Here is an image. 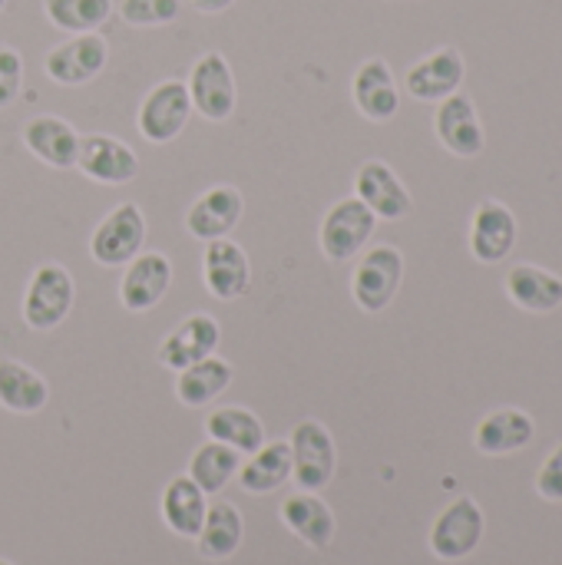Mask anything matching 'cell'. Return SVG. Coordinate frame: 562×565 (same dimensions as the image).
<instances>
[{
	"instance_id": "28",
	"label": "cell",
	"mask_w": 562,
	"mask_h": 565,
	"mask_svg": "<svg viewBox=\"0 0 562 565\" xmlns=\"http://www.w3.org/2000/svg\"><path fill=\"white\" fill-rule=\"evenodd\" d=\"M229 384H232V364L212 354V358H205V361L189 364L185 371H179V377H176V397L185 407H205Z\"/></svg>"
},
{
	"instance_id": "13",
	"label": "cell",
	"mask_w": 562,
	"mask_h": 565,
	"mask_svg": "<svg viewBox=\"0 0 562 565\" xmlns=\"http://www.w3.org/2000/svg\"><path fill=\"white\" fill-rule=\"evenodd\" d=\"M464 56L457 46H441L434 53H427L424 60H417L407 76H404V86L414 99L421 103H441L447 96H454L464 83Z\"/></svg>"
},
{
	"instance_id": "23",
	"label": "cell",
	"mask_w": 562,
	"mask_h": 565,
	"mask_svg": "<svg viewBox=\"0 0 562 565\" xmlns=\"http://www.w3.org/2000/svg\"><path fill=\"white\" fill-rule=\"evenodd\" d=\"M285 526L311 550H328L335 540V513L315 493H295L282 503Z\"/></svg>"
},
{
	"instance_id": "33",
	"label": "cell",
	"mask_w": 562,
	"mask_h": 565,
	"mask_svg": "<svg viewBox=\"0 0 562 565\" xmlns=\"http://www.w3.org/2000/svg\"><path fill=\"white\" fill-rule=\"evenodd\" d=\"M23 86V56L13 46H0V109H7Z\"/></svg>"
},
{
	"instance_id": "21",
	"label": "cell",
	"mask_w": 562,
	"mask_h": 565,
	"mask_svg": "<svg viewBox=\"0 0 562 565\" xmlns=\"http://www.w3.org/2000/svg\"><path fill=\"white\" fill-rule=\"evenodd\" d=\"M533 430L537 427H533L530 414L503 407V411H494V414H487L480 420V427L474 434V447L484 457H507V454H517V450L530 447Z\"/></svg>"
},
{
	"instance_id": "4",
	"label": "cell",
	"mask_w": 562,
	"mask_h": 565,
	"mask_svg": "<svg viewBox=\"0 0 562 565\" xmlns=\"http://www.w3.org/2000/svg\"><path fill=\"white\" fill-rule=\"evenodd\" d=\"M374 212L358 199H341L328 209V215L321 218V232H318V242H321V252L328 262H348L354 258L374 235Z\"/></svg>"
},
{
	"instance_id": "26",
	"label": "cell",
	"mask_w": 562,
	"mask_h": 565,
	"mask_svg": "<svg viewBox=\"0 0 562 565\" xmlns=\"http://www.w3.org/2000/svg\"><path fill=\"white\" fill-rule=\"evenodd\" d=\"M238 480L245 493H275L282 483L291 480V447L285 440H275L255 454H248V463L238 467Z\"/></svg>"
},
{
	"instance_id": "27",
	"label": "cell",
	"mask_w": 562,
	"mask_h": 565,
	"mask_svg": "<svg viewBox=\"0 0 562 565\" xmlns=\"http://www.w3.org/2000/svg\"><path fill=\"white\" fill-rule=\"evenodd\" d=\"M46 401L50 387L33 367L20 361H0V407L10 414H36L46 407Z\"/></svg>"
},
{
	"instance_id": "12",
	"label": "cell",
	"mask_w": 562,
	"mask_h": 565,
	"mask_svg": "<svg viewBox=\"0 0 562 565\" xmlns=\"http://www.w3.org/2000/svg\"><path fill=\"white\" fill-rule=\"evenodd\" d=\"M76 169L103 185H126L139 175V156L116 136H83L79 139V156H76Z\"/></svg>"
},
{
	"instance_id": "35",
	"label": "cell",
	"mask_w": 562,
	"mask_h": 565,
	"mask_svg": "<svg viewBox=\"0 0 562 565\" xmlns=\"http://www.w3.org/2000/svg\"><path fill=\"white\" fill-rule=\"evenodd\" d=\"M235 0H192V7L195 10H202V13H222V10H229Z\"/></svg>"
},
{
	"instance_id": "18",
	"label": "cell",
	"mask_w": 562,
	"mask_h": 565,
	"mask_svg": "<svg viewBox=\"0 0 562 565\" xmlns=\"http://www.w3.org/2000/svg\"><path fill=\"white\" fill-rule=\"evenodd\" d=\"M242 212H245L242 192L232 189V185H215V189H205V192L189 205L185 228H189V235L199 238V242L229 238V232L242 222Z\"/></svg>"
},
{
	"instance_id": "1",
	"label": "cell",
	"mask_w": 562,
	"mask_h": 565,
	"mask_svg": "<svg viewBox=\"0 0 562 565\" xmlns=\"http://www.w3.org/2000/svg\"><path fill=\"white\" fill-rule=\"evenodd\" d=\"M189 99H192V113H199L209 122H225L235 113L238 103V86H235V73L229 66V60L219 50L202 53L192 70H189Z\"/></svg>"
},
{
	"instance_id": "16",
	"label": "cell",
	"mask_w": 562,
	"mask_h": 565,
	"mask_svg": "<svg viewBox=\"0 0 562 565\" xmlns=\"http://www.w3.org/2000/svg\"><path fill=\"white\" fill-rule=\"evenodd\" d=\"M172 285V262L162 252H139L119 281V301L126 311H152Z\"/></svg>"
},
{
	"instance_id": "11",
	"label": "cell",
	"mask_w": 562,
	"mask_h": 565,
	"mask_svg": "<svg viewBox=\"0 0 562 565\" xmlns=\"http://www.w3.org/2000/svg\"><path fill=\"white\" fill-rule=\"evenodd\" d=\"M434 132L441 139V146L460 159H474L484 152V122L477 116V106L467 93H454L447 99H441L437 113H434Z\"/></svg>"
},
{
	"instance_id": "3",
	"label": "cell",
	"mask_w": 562,
	"mask_h": 565,
	"mask_svg": "<svg viewBox=\"0 0 562 565\" xmlns=\"http://www.w3.org/2000/svg\"><path fill=\"white\" fill-rule=\"evenodd\" d=\"M146 245V218L136 202L116 205L93 232L89 238V255L103 268H119L129 265Z\"/></svg>"
},
{
	"instance_id": "17",
	"label": "cell",
	"mask_w": 562,
	"mask_h": 565,
	"mask_svg": "<svg viewBox=\"0 0 562 565\" xmlns=\"http://www.w3.org/2000/svg\"><path fill=\"white\" fill-rule=\"evenodd\" d=\"M351 99L358 106V113L371 122H388L397 116L401 109V93L394 83V73L388 66V60L371 56L354 70L351 79Z\"/></svg>"
},
{
	"instance_id": "34",
	"label": "cell",
	"mask_w": 562,
	"mask_h": 565,
	"mask_svg": "<svg viewBox=\"0 0 562 565\" xmlns=\"http://www.w3.org/2000/svg\"><path fill=\"white\" fill-rule=\"evenodd\" d=\"M537 493L550 503H562V444L547 457L537 473Z\"/></svg>"
},
{
	"instance_id": "37",
	"label": "cell",
	"mask_w": 562,
	"mask_h": 565,
	"mask_svg": "<svg viewBox=\"0 0 562 565\" xmlns=\"http://www.w3.org/2000/svg\"><path fill=\"white\" fill-rule=\"evenodd\" d=\"M0 565H10V563H3V559H0Z\"/></svg>"
},
{
	"instance_id": "36",
	"label": "cell",
	"mask_w": 562,
	"mask_h": 565,
	"mask_svg": "<svg viewBox=\"0 0 562 565\" xmlns=\"http://www.w3.org/2000/svg\"><path fill=\"white\" fill-rule=\"evenodd\" d=\"M3 7H7V0H0V10H3Z\"/></svg>"
},
{
	"instance_id": "22",
	"label": "cell",
	"mask_w": 562,
	"mask_h": 565,
	"mask_svg": "<svg viewBox=\"0 0 562 565\" xmlns=\"http://www.w3.org/2000/svg\"><path fill=\"white\" fill-rule=\"evenodd\" d=\"M507 295L520 311L550 315L562 305V278L537 265H513L507 271Z\"/></svg>"
},
{
	"instance_id": "32",
	"label": "cell",
	"mask_w": 562,
	"mask_h": 565,
	"mask_svg": "<svg viewBox=\"0 0 562 565\" xmlns=\"http://www.w3.org/2000/svg\"><path fill=\"white\" fill-rule=\"evenodd\" d=\"M119 13L129 26H162L182 13V0H123Z\"/></svg>"
},
{
	"instance_id": "14",
	"label": "cell",
	"mask_w": 562,
	"mask_h": 565,
	"mask_svg": "<svg viewBox=\"0 0 562 565\" xmlns=\"http://www.w3.org/2000/svg\"><path fill=\"white\" fill-rule=\"evenodd\" d=\"M513 245H517L513 212L497 199H484L470 218V255L480 265H497L513 252Z\"/></svg>"
},
{
	"instance_id": "2",
	"label": "cell",
	"mask_w": 562,
	"mask_h": 565,
	"mask_svg": "<svg viewBox=\"0 0 562 565\" xmlns=\"http://www.w3.org/2000/svg\"><path fill=\"white\" fill-rule=\"evenodd\" d=\"M189 116H192L189 86L182 79H162L142 96L136 126H139L142 139L162 146V142H172L189 126Z\"/></svg>"
},
{
	"instance_id": "10",
	"label": "cell",
	"mask_w": 562,
	"mask_h": 565,
	"mask_svg": "<svg viewBox=\"0 0 562 565\" xmlns=\"http://www.w3.org/2000/svg\"><path fill=\"white\" fill-rule=\"evenodd\" d=\"M354 195L374 212V218H384V222H401V218H407L414 212V199H411L407 185L381 159H368L358 169V175H354Z\"/></svg>"
},
{
	"instance_id": "8",
	"label": "cell",
	"mask_w": 562,
	"mask_h": 565,
	"mask_svg": "<svg viewBox=\"0 0 562 565\" xmlns=\"http://www.w3.org/2000/svg\"><path fill=\"white\" fill-rule=\"evenodd\" d=\"M106 60H109V43L93 30V33H73L66 43L53 46L43 60V70L60 86H83L103 73Z\"/></svg>"
},
{
	"instance_id": "5",
	"label": "cell",
	"mask_w": 562,
	"mask_h": 565,
	"mask_svg": "<svg viewBox=\"0 0 562 565\" xmlns=\"http://www.w3.org/2000/svg\"><path fill=\"white\" fill-rule=\"evenodd\" d=\"M401 278H404V255L394 245H374L364 252V258L351 275V295L358 308L378 315L394 301Z\"/></svg>"
},
{
	"instance_id": "24",
	"label": "cell",
	"mask_w": 562,
	"mask_h": 565,
	"mask_svg": "<svg viewBox=\"0 0 562 565\" xmlns=\"http://www.w3.org/2000/svg\"><path fill=\"white\" fill-rule=\"evenodd\" d=\"M242 536H245L242 513H238L232 503H212V507L205 510L202 530H199V536H195L199 556H202V559H212V563H222V559H229V556L238 553Z\"/></svg>"
},
{
	"instance_id": "6",
	"label": "cell",
	"mask_w": 562,
	"mask_h": 565,
	"mask_svg": "<svg viewBox=\"0 0 562 565\" xmlns=\"http://www.w3.org/2000/svg\"><path fill=\"white\" fill-rule=\"evenodd\" d=\"M76 298V285L63 265H40L23 295V321L33 331H50L63 324Z\"/></svg>"
},
{
	"instance_id": "25",
	"label": "cell",
	"mask_w": 562,
	"mask_h": 565,
	"mask_svg": "<svg viewBox=\"0 0 562 565\" xmlns=\"http://www.w3.org/2000/svg\"><path fill=\"white\" fill-rule=\"evenodd\" d=\"M205 493L189 480V477H176L169 480V487L162 490V520L176 536L195 540L205 520Z\"/></svg>"
},
{
	"instance_id": "7",
	"label": "cell",
	"mask_w": 562,
	"mask_h": 565,
	"mask_svg": "<svg viewBox=\"0 0 562 565\" xmlns=\"http://www.w3.org/2000/svg\"><path fill=\"white\" fill-rule=\"evenodd\" d=\"M288 447H291V473H295V483L305 493L325 490L331 483L335 463H338L335 440H331L328 427L318 424V420H301L295 427Z\"/></svg>"
},
{
	"instance_id": "31",
	"label": "cell",
	"mask_w": 562,
	"mask_h": 565,
	"mask_svg": "<svg viewBox=\"0 0 562 565\" xmlns=\"http://www.w3.org/2000/svg\"><path fill=\"white\" fill-rule=\"evenodd\" d=\"M43 10L66 33H93L109 20L113 0H43Z\"/></svg>"
},
{
	"instance_id": "30",
	"label": "cell",
	"mask_w": 562,
	"mask_h": 565,
	"mask_svg": "<svg viewBox=\"0 0 562 565\" xmlns=\"http://www.w3.org/2000/svg\"><path fill=\"white\" fill-rule=\"evenodd\" d=\"M238 467H242V454L219 444V440H209L202 444L192 460H189V480L202 490V493H219L225 490L235 477H238Z\"/></svg>"
},
{
	"instance_id": "15",
	"label": "cell",
	"mask_w": 562,
	"mask_h": 565,
	"mask_svg": "<svg viewBox=\"0 0 562 565\" xmlns=\"http://www.w3.org/2000/svg\"><path fill=\"white\" fill-rule=\"evenodd\" d=\"M202 278H205V288H209L219 301L245 298L248 288H252V265H248V255L242 252V245H235V242H229V238L205 242Z\"/></svg>"
},
{
	"instance_id": "20",
	"label": "cell",
	"mask_w": 562,
	"mask_h": 565,
	"mask_svg": "<svg viewBox=\"0 0 562 565\" xmlns=\"http://www.w3.org/2000/svg\"><path fill=\"white\" fill-rule=\"evenodd\" d=\"M79 132L60 116H33L23 126V146L53 169H73L79 156Z\"/></svg>"
},
{
	"instance_id": "19",
	"label": "cell",
	"mask_w": 562,
	"mask_h": 565,
	"mask_svg": "<svg viewBox=\"0 0 562 565\" xmlns=\"http://www.w3.org/2000/svg\"><path fill=\"white\" fill-rule=\"evenodd\" d=\"M222 341L219 324L209 315H189L185 321H179L159 344V361L169 371H185L189 364H199L205 358L215 354Z\"/></svg>"
},
{
	"instance_id": "29",
	"label": "cell",
	"mask_w": 562,
	"mask_h": 565,
	"mask_svg": "<svg viewBox=\"0 0 562 565\" xmlns=\"http://www.w3.org/2000/svg\"><path fill=\"white\" fill-rule=\"evenodd\" d=\"M205 430H209V440H219V444L238 450L242 457H248V454L265 447V427L245 407H219L205 420Z\"/></svg>"
},
{
	"instance_id": "9",
	"label": "cell",
	"mask_w": 562,
	"mask_h": 565,
	"mask_svg": "<svg viewBox=\"0 0 562 565\" xmlns=\"http://www.w3.org/2000/svg\"><path fill=\"white\" fill-rule=\"evenodd\" d=\"M480 540H484V513H480L477 500H470V497L454 500L434 520V530H431V550L444 563L467 559L480 546Z\"/></svg>"
}]
</instances>
